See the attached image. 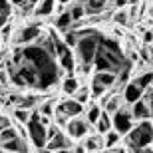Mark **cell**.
Listing matches in <instances>:
<instances>
[{
  "mask_svg": "<svg viewBox=\"0 0 153 153\" xmlns=\"http://www.w3.org/2000/svg\"><path fill=\"white\" fill-rule=\"evenodd\" d=\"M12 62L18 74L22 76L26 88H34L38 91H48L62 79V72L54 52L48 50L42 38L36 44L16 46L12 52Z\"/></svg>",
  "mask_w": 153,
  "mask_h": 153,
  "instance_id": "cell-1",
  "label": "cell"
},
{
  "mask_svg": "<svg viewBox=\"0 0 153 153\" xmlns=\"http://www.w3.org/2000/svg\"><path fill=\"white\" fill-rule=\"evenodd\" d=\"M131 64L129 60L125 58V54L121 52L119 44L111 38H105L100 42V48H97V54L94 58V68L97 72H111V74H119L121 70L129 68Z\"/></svg>",
  "mask_w": 153,
  "mask_h": 153,
  "instance_id": "cell-2",
  "label": "cell"
},
{
  "mask_svg": "<svg viewBox=\"0 0 153 153\" xmlns=\"http://www.w3.org/2000/svg\"><path fill=\"white\" fill-rule=\"evenodd\" d=\"M103 40V34L97 30H79V40L74 48L76 54V66H94V58L97 54L100 42Z\"/></svg>",
  "mask_w": 153,
  "mask_h": 153,
  "instance_id": "cell-3",
  "label": "cell"
},
{
  "mask_svg": "<svg viewBox=\"0 0 153 153\" xmlns=\"http://www.w3.org/2000/svg\"><path fill=\"white\" fill-rule=\"evenodd\" d=\"M153 143V123L149 119H141L125 133V145L127 149H137V147H147Z\"/></svg>",
  "mask_w": 153,
  "mask_h": 153,
  "instance_id": "cell-4",
  "label": "cell"
},
{
  "mask_svg": "<svg viewBox=\"0 0 153 153\" xmlns=\"http://www.w3.org/2000/svg\"><path fill=\"white\" fill-rule=\"evenodd\" d=\"M26 125H28V129H26L28 131V137H30V141L34 143V147L46 149V143H48V125H50L48 117L42 115L38 109H32L30 121Z\"/></svg>",
  "mask_w": 153,
  "mask_h": 153,
  "instance_id": "cell-5",
  "label": "cell"
},
{
  "mask_svg": "<svg viewBox=\"0 0 153 153\" xmlns=\"http://www.w3.org/2000/svg\"><path fill=\"white\" fill-rule=\"evenodd\" d=\"M151 82H153V74H141L135 79L127 82L123 88V94H121L125 105H133L137 100H141L143 94L147 91V88L151 85Z\"/></svg>",
  "mask_w": 153,
  "mask_h": 153,
  "instance_id": "cell-6",
  "label": "cell"
},
{
  "mask_svg": "<svg viewBox=\"0 0 153 153\" xmlns=\"http://www.w3.org/2000/svg\"><path fill=\"white\" fill-rule=\"evenodd\" d=\"M115 84H117V74H111V72H96L94 78H91V84H90L91 97H102Z\"/></svg>",
  "mask_w": 153,
  "mask_h": 153,
  "instance_id": "cell-7",
  "label": "cell"
},
{
  "mask_svg": "<svg viewBox=\"0 0 153 153\" xmlns=\"http://www.w3.org/2000/svg\"><path fill=\"white\" fill-rule=\"evenodd\" d=\"M72 147V137L66 131H60L58 125H48V143L46 149L48 151H58V149H68Z\"/></svg>",
  "mask_w": 153,
  "mask_h": 153,
  "instance_id": "cell-8",
  "label": "cell"
},
{
  "mask_svg": "<svg viewBox=\"0 0 153 153\" xmlns=\"http://www.w3.org/2000/svg\"><path fill=\"white\" fill-rule=\"evenodd\" d=\"M111 121H114V129L117 131L119 135H125V133L135 125L133 123L135 117L131 114V105H125V108H119L117 111H114V114H111Z\"/></svg>",
  "mask_w": 153,
  "mask_h": 153,
  "instance_id": "cell-9",
  "label": "cell"
},
{
  "mask_svg": "<svg viewBox=\"0 0 153 153\" xmlns=\"http://www.w3.org/2000/svg\"><path fill=\"white\" fill-rule=\"evenodd\" d=\"M42 30L36 24H26L14 34V44L16 46H28V44H36L40 38H42Z\"/></svg>",
  "mask_w": 153,
  "mask_h": 153,
  "instance_id": "cell-10",
  "label": "cell"
},
{
  "mask_svg": "<svg viewBox=\"0 0 153 153\" xmlns=\"http://www.w3.org/2000/svg\"><path fill=\"white\" fill-rule=\"evenodd\" d=\"M56 114L58 115H64V117H78V115L84 114V103H79L76 97L72 100H62V102L56 103Z\"/></svg>",
  "mask_w": 153,
  "mask_h": 153,
  "instance_id": "cell-11",
  "label": "cell"
},
{
  "mask_svg": "<svg viewBox=\"0 0 153 153\" xmlns=\"http://www.w3.org/2000/svg\"><path fill=\"white\" fill-rule=\"evenodd\" d=\"M88 131H90L88 119H82L79 115L68 119V123H66V133H68L72 139H82V137L88 135Z\"/></svg>",
  "mask_w": 153,
  "mask_h": 153,
  "instance_id": "cell-12",
  "label": "cell"
},
{
  "mask_svg": "<svg viewBox=\"0 0 153 153\" xmlns=\"http://www.w3.org/2000/svg\"><path fill=\"white\" fill-rule=\"evenodd\" d=\"M131 114H133V117L137 119V121H141V119H149L151 117V109H149L147 102L145 100H137L133 105H131Z\"/></svg>",
  "mask_w": 153,
  "mask_h": 153,
  "instance_id": "cell-13",
  "label": "cell"
},
{
  "mask_svg": "<svg viewBox=\"0 0 153 153\" xmlns=\"http://www.w3.org/2000/svg\"><path fill=\"white\" fill-rule=\"evenodd\" d=\"M0 147L4 149V151H8V153H28V147H26V143H24L22 137H14L10 141L0 143Z\"/></svg>",
  "mask_w": 153,
  "mask_h": 153,
  "instance_id": "cell-14",
  "label": "cell"
},
{
  "mask_svg": "<svg viewBox=\"0 0 153 153\" xmlns=\"http://www.w3.org/2000/svg\"><path fill=\"white\" fill-rule=\"evenodd\" d=\"M58 6L56 0H40L34 8V14L40 18H46V16H52L54 14V8Z\"/></svg>",
  "mask_w": 153,
  "mask_h": 153,
  "instance_id": "cell-15",
  "label": "cell"
},
{
  "mask_svg": "<svg viewBox=\"0 0 153 153\" xmlns=\"http://www.w3.org/2000/svg\"><path fill=\"white\" fill-rule=\"evenodd\" d=\"M54 26H56L60 32H68V30H72V26H74V18H72L70 10H62L60 12L58 18H56V22H54Z\"/></svg>",
  "mask_w": 153,
  "mask_h": 153,
  "instance_id": "cell-16",
  "label": "cell"
},
{
  "mask_svg": "<svg viewBox=\"0 0 153 153\" xmlns=\"http://www.w3.org/2000/svg\"><path fill=\"white\" fill-rule=\"evenodd\" d=\"M79 88H82V85H79V79L76 78V76L70 74L68 78H64V82H62V91L66 94V96H72V97H74L76 91H78Z\"/></svg>",
  "mask_w": 153,
  "mask_h": 153,
  "instance_id": "cell-17",
  "label": "cell"
},
{
  "mask_svg": "<svg viewBox=\"0 0 153 153\" xmlns=\"http://www.w3.org/2000/svg\"><path fill=\"white\" fill-rule=\"evenodd\" d=\"M96 129H97V133H102V135H105L108 131L114 129L111 114H108V111H102V115H100V119H97V123H96Z\"/></svg>",
  "mask_w": 153,
  "mask_h": 153,
  "instance_id": "cell-18",
  "label": "cell"
},
{
  "mask_svg": "<svg viewBox=\"0 0 153 153\" xmlns=\"http://www.w3.org/2000/svg\"><path fill=\"white\" fill-rule=\"evenodd\" d=\"M84 147H85V151H88V153H91V151H103V147H105L103 135H102V133H97L96 137H85Z\"/></svg>",
  "mask_w": 153,
  "mask_h": 153,
  "instance_id": "cell-19",
  "label": "cell"
},
{
  "mask_svg": "<svg viewBox=\"0 0 153 153\" xmlns=\"http://www.w3.org/2000/svg\"><path fill=\"white\" fill-rule=\"evenodd\" d=\"M105 4H108V0H85V2H84L85 14H90V16L102 14V12L105 10Z\"/></svg>",
  "mask_w": 153,
  "mask_h": 153,
  "instance_id": "cell-20",
  "label": "cell"
},
{
  "mask_svg": "<svg viewBox=\"0 0 153 153\" xmlns=\"http://www.w3.org/2000/svg\"><path fill=\"white\" fill-rule=\"evenodd\" d=\"M121 100L123 97L119 96H111V97H103V111H108V114H114V111H117L119 108H121Z\"/></svg>",
  "mask_w": 153,
  "mask_h": 153,
  "instance_id": "cell-21",
  "label": "cell"
},
{
  "mask_svg": "<svg viewBox=\"0 0 153 153\" xmlns=\"http://www.w3.org/2000/svg\"><path fill=\"white\" fill-rule=\"evenodd\" d=\"M10 12H12V2L10 0H0V28L4 24H8Z\"/></svg>",
  "mask_w": 153,
  "mask_h": 153,
  "instance_id": "cell-22",
  "label": "cell"
},
{
  "mask_svg": "<svg viewBox=\"0 0 153 153\" xmlns=\"http://www.w3.org/2000/svg\"><path fill=\"white\" fill-rule=\"evenodd\" d=\"M12 115H14V119L16 121H20V123H28L30 121V115H32V109H26V108H14V111H12Z\"/></svg>",
  "mask_w": 153,
  "mask_h": 153,
  "instance_id": "cell-23",
  "label": "cell"
},
{
  "mask_svg": "<svg viewBox=\"0 0 153 153\" xmlns=\"http://www.w3.org/2000/svg\"><path fill=\"white\" fill-rule=\"evenodd\" d=\"M103 109L100 108V105H90V109H88V114H85V119H88V123L90 125H96L97 119H100V115H102Z\"/></svg>",
  "mask_w": 153,
  "mask_h": 153,
  "instance_id": "cell-24",
  "label": "cell"
},
{
  "mask_svg": "<svg viewBox=\"0 0 153 153\" xmlns=\"http://www.w3.org/2000/svg\"><path fill=\"white\" fill-rule=\"evenodd\" d=\"M64 42L74 50L76 48V44H78V40H79V30H68V32H64Z\"/></svg>",
  "mask_w": 153,
  "mask_h": 153,
  "instance_id": "cell-25",
  "label": "cell"
},
{
  "mask_svg": "<svg viewBox=\"0 0 153 153\" xmlns=\"http://www.w3.org/2000/svg\"><path fill=\"white\" fill-rule=\"evenodd\" d=\"M14 137H20V131L16 129V127H6V129L0 131V143H4V141H10V139H14Z\"/></svg>",
  "mask_w": 153,
  "mask_h": 153,
  "instance_id": "cell-26",
  "label": "cell"
},
{
  "mask_svg": "<svg viewBox=\"0 0 153 153\" xmlns=\"http://www.w3.org/2000/svg\"><path fill=\"white\" fill-rule=\"evenodd\" d=\"M121 135H119L117 131H108L105 135H103V141H105V147L108 149H114V145H117Z\"/></svg>",
  "mask_w": 153,
  "mask_h": 153,
  "instance_id": "cell-27",
  "label": "cell"
},
{
  "mask_svg": "<svg viewBox=\"0 0 153 153\" xmlns=\"http://www.w3.org/2000/svg\"><path fill=\"white\" fill-rule=\"evenodd\" d=\"M76 100H78L79 103H88L90 102V97H91V91H90V88H85V85H82L78 91H76Z\"/></svg>",
  "mask_w": 153,
  "mask_h": 153,
  "instance_id": "cell-28",
  "label": "cell"
},
{
  "mask_svg": "<svg viewBox=\"0 0 153 153\" xmlns=\"http://www.w3.org/2000/svg\"><path fill=\"white\" fill-rule=\"evenodd\" d=\"M52 105H54V100H50V102H46V103H42V105H38V111L42 115H46V117H50V115H54V114H52Z\"/></svg>",
  "mask_w": 153,
  "mask_h": 153,
  "instance_id": "cell-29",
  "label": "cell"
},
{
  "mask_svg": "<svg viewBox=\"0 0 153 153\" xmlns=\"http://www.w3.org/2000/svg\"><path fill=\"white\" fill-rule=\"evenodd\" d=\"M114 22H117V24H127V12H123V10H117L114 14Z\"/></svg>",
  "mask_w": 153,
  "mask_h": 153,
  "instance_id": "cell-30",
  "label": "cell"
},
{
  "mask_svg": "<svg viewBox=\"0 0 153 153\" xmlns=\"http://www.w3.org/2000/svg\"><path fill=\"white\" fill-rule=\"evenodd\" d=\"M12 36V24H4L2 28H0V38L2 40H8Z\"/></svg>",
  "mask_w": 153,
  "mask_h": 153,
  "instance_id": "cell-31",
  "label": "cell"
},
{
  "mask_svg": "<svg viewBox=\"0 0 153 153\" xmlns=\"http://www.w3.org/2000/svg\"><path fill=\"white\" fill-rule=\"evenodd\" d=\"M8 82H10V78H8V72H6V68H4V70L0 68V88L8 85Z\"/></svg>",
  "mask_w": 153,
  "mask_h": 153,
  "instance_id": "cell-32",
  "label": "cell"
},
{
  "mask_svg": "<svg viewBox=\"0 0 153 153\" xmlns=\"http://www.w3.org/2000/svg\"><path fill=\"white\" fill-rule=\"evenodd\" d=\"M6 127H10V119L6 117V115H0V131L6 129Z\"/></svg>",
  "mask_w": 153,
  "mask_h": 153,
  "instance_id": "cell-33",
  "label": "cell"
},
{
  "mask_svg": "<svg viewBox=\"0 0 153 153\" xmlns=\"http://www.w3.org/2000/svg\"><path fill=\"white\" fill-rule=\"evenodd\" d=\"M131 153H153V147L147 145V147H137V149H131Z\"/></svg>",
  "mask_w": 153,
  "mask_h": 153,
  "instance_id": "cell-34",
  "label": "cell"
},
{
  "mask_svg": "<svg viewBox=\"0 0 153 153\" xmlns=\"http://www.w3.org/2000/svg\"><path fill=\"white\" fill-rule=\"evenodd\" d=\"M111 2H114V6L117 8V10H123V8H125V4H129L127 0H111Z\"/></svg>",
  "mask_w": 153,
  "mask_h": 153,
  "instance_id": "cell-35",
  "label": "cell"
},
{
  "mask_svg": "<svg viewBox=\"0 0 153 153\" xmlns=\"http://www.w3.org/2000/svg\"><path fill=\"white\" fill-rule=\"evenodd\" d=\"M2 64H6V50H0V68Z\"/></svg>",
  "mask_w": 153,
  "mask_h": 153,
  "instance_id": "cell-36",
  "label": "cell"
},
{
  "mask_svg": "<svg viewBox=\"0 0 153 153\" xmlns=\"http://www.w3.org/2000/svg\"><path fill=\"white\" fill-rule=\"evenodd\" d=\"M52 153H74V149L68 147V149H58V151H52Z\"/></svg>",
  "mask_w": 153,
  "mask_h": 153,
  "instance_id": "cell-37",
  "label": "cell"
},
{
  "mask_svg": "<svg viewBox=\"0 0 153 153\" xmlns=\"http://www.w3.org/2000/svg\"><path fill=\"white\" fill-rule=\"evenodd\" d=\"M10 2H12V6H22L26 0H10Z\"/></svg>",
  "mask_w": 153,
  "mask_h": 153,
  "instance_id": "cell-38",
  "label": "cell"
},
{
  "mask_svg": "<svg viewBox=\"0 0 153 153\" xmlns=\"http://www.w3.org/2000/svg\"><path fill=\"white\" fill-rule=\"evenodd\" d=\"M151 40H153V34H151V32H147V34H145V42H151Z\"/></svg>",
  "mask_w": 153,
  "mask_h": 153,
  "instance_id": "cell-39",
  "label": "cell"
},
{
  "mask_svg": "<svg viewBox=\"0 0 153 153\" xmlns=\"http://www.w3.org/2000/svg\"><path fill=\"white\" fill-rule=\"evenodd\" d=\"M56 2H58V4H68L70 0H56Z\"/></svg>",
  "mask_w": 153,
  "mask_h": 153,
  "instance_id": "cell-40",
  "label": "cell"
},
{
  "mask_svg": "<svg viewBox=\"0 0 153 153\" xmlns=\"http://www.w3.org/2000/svg\"><path fill=\"white\" fill-rule=\"evenodd\" d=\"M127 2H129V4H133V6H135V4H139V0H127Z\"/></svg>",
  "mask_w": 153,
  "mask_h": 153,
  "instance_id": "cell-41",
  "label": "cell"
},
{
  "mask_svg": "<svg viewBox=\"0 0 153 153\" xmlns=\"http://www.w3.org/2000/svg\"><path fill=\"white\" fill-rule=\"evenodd\" d=\"M102 153H114V149H105V151H102Z\"/></svg>",
  "mask_w": 153,
  "mask_h": 153,
  "instance_id": "cell-42",
  "label": "cell"
},
{
  "mask_svg": "<svg viewBox=\"0 0 153 153\" xmlns=\"http://www.w3.org/2000/svg\"><path fill=\"white\" fill-rule=\"evenodd\" d=\"M0 153H8V151H4V149H2V147H0Z\"/></svg>",
  "mask_w": 153,
  "mask_h": 153,
  "instance_id": "cell-43",
  "label": "cell"
},
{
  "mask_svg": "<svg viewBox=\"0 0 153 153\" xmlns=\"http://www.w3.org/2000/svg\"><path fill=\"white\" fill-rule=\"evenodd\" d=\"M91 153H102V151H91Z\"/></svg>",
  "mask_w": 153,
  "mask_h": 153,
  "instance_id": "cell-44",
  "label": "cell"
},
{
  "mask_svg": "<svg viewBox=\"0 0 153 153\" xmlns=\"http://www.w3.org/2000/svg\"><path fill=\"white\" fill-rule=\"evenodd\" d=\"M151 64H153V60H151Z\"/></svg>",
  "mask_w": 153,
  "mask_h": 153,
  "instance_id": "cell-45",
  "label": "cell"
}]
</instances>
